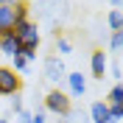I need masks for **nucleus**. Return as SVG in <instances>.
<instances>
[{
  "mask_svg": "<svg viewBox=\"0 0 123 123\" xmlns=\"http://www.w3.org/2000/svg\"><path fill=\"white\" fill-rule=\"evenodd\" d=\"M14 37L20 42V50H39L42 45V34H39V25L34 20H25L14 28Z\"/></svg>",
  "mask_w": 123,
  "mask_h": 123,
  "instance_id": "obj_1",
  "label": "nucleus"
},
{
  "mask_svg": "<svg viewBox=\"0 0 123 123\" xmlns=\"http://www.w3.org/2000/svg\"><path fill=\"white\" fill-rule=\"evenodd\" d=\"M70 14V0H42V8H39V17L45 20L50 28L59 31V23Z\"/></svg>",
  "mask_w": 123,
  "mask_h": 123,
  "instance_id": "obj_2",
  "label": "nucleus"
},
{
  "mask_svg": "<svg viewBox=\"0 0 123 123\" xmlns=\"http://www.w3.org/2000/svg\"><path fill=\"white\" fill-rule=\"evenodd\" d=\"M73 109V101H70L67 92H62V90H50L45 95V106H42V112H50V115L56 117H64Z\"/></svg>",
  "mask_w": 123,
  "mask_h": 123,
  "instance_id": "obj_3",
  "label": "nucleus"
},
{
  "mask_svg": "<svg viewBox=\"0 0 123 123\" xmlns=\"http://www.w3.org/2000/svg\"><path fill=\"white\" fill-rule=\"evenodd\" d=\"M42 70H45V78L50 81V84H62V81H64V76H67V67H64L62 56H48Z\"/></svg>",
  "mask_w": 123,
  "mask_h": 123,
  "instance_id": "obj_4",
  "label": "nucleus"
},
{
  "mask_svg": "<svg viewBox=\"0 0 123 123\" xmlns=\"http://www.w3.org/2000/svg\"><path fill=\"white\" fill-rule=\"evenodd\" d=\"M20 87H23V81H20V76H17L14 70L11 67H0V98L3 95H17Z\"/></svg>",
  "mask_w": 123,
  "mask_h": 123,
  "instance_id": "obj_5",
  "label": "nucleus"
},
{
  "mask_svg": "<svg viewBox=\"0 0 123 123\" xmlns=\"http://www.w3.org/2000/svg\"><path fill=\"white\" fill-rule=\"evenodd\" d=\"M64 81H67V90H70V92H67L70 101H73V98H84V92H87V76H81V70L67 73Z\"/></svg>",
  "mask_w": 123,
  "mask_h": 123,
  "instance_id": "obj_6",
  "label": "nucleus"
},
{
  "mask_svg": "<svg viewBox=\"0 0 123 123\" xmlns=\"http://www.w3.org/2000/svg\"><path fill=\"white\" fill-rule=\"evenodd\" d=\"M90 70H92V76H95V78H104V76H106L109 59H106L104 50H92V56H90Z\"/></svg>",
  "mask_w": 123,
  "mask_h": 123,
  "instance_id": "obj_7",
  "label": "nucleus"
},
{
  "mask_svg": "<svg viewBox=\"0 0 123 123\" xmlns=\"http://www.w3.org/2000/svg\"><path fill=\"white\" fill-rule=\"evenodd\" d=\"M87 117H90V123H112V117H109V104L106 101H95L90 106V112H87Z\"/></svg>",
  "mask_w": 123,
  "mask_h": 123,
  "instance_id": "obj_8",
  "label": "nucleus"
},
{
  "mask_svg": "<svg viewBox=\"0 0 123 123\" xmlns=\"http://www.w3.org/2000/svg\"><path fill=\"white\" fill-rule=\"evenodd\" d=\"M0 53L8 56V59H14V56L20 53V42H17L14 31H8V34H3V37H0Z\"/></svg>",
  "mask_w": 123,
  "mask_h": 123,
  "instance_id": "obj_9",
  "label": "nucleus"
},
{
  "mask_svg": "<svg viewBox=\"0 0 123 123\" xmlns=\"http://www.w3.org/2000/svg\"><path fill=\"white\" fill-rule=\"evenodd\" d=\"M17 20H14V6H0V34L14 31Z\"/></svg>",
  "mask_w": 123,
  "mask_h": 123,
  "instance_id": "obj_10",
  "label": "nucleus"
},
{
  "mask_svg": "<svg viewBox=\"0 0 123 123\" xmlns=\"http://www.w3.org/2000/svg\"><path fill=\"white\" fill-rule=\"evenodd\" d=\"M28 11H31V6L25 3V0L14 3V20H17V25H20V23H25V20H31V17H28ZM17 25H14V28H17Z\"/></svg>",
  "mask_w": 123,
  "mask_h": 123,
  "instance_id": "obj_11",
  "label": "nucleus"
},
{
  "mask_svg": "<svg viewBox=\"0 0 123 123\" xmlns=\"http://www.w3.org/2000/svg\"><path fill=\"white\" fill-rule=\"evenodd\" d=\"M59 123H90V117L84 112H78V109H70L64 117H59Z\"/></svg>",
  "mask_w": 123,
  "mask_h": 123,
  "instance_id": "obj_12",
  "label": "nucleus"
},
{
  "mask_svg": "<svg viewBox=\"0 0 123 123\" xmlns=\"http://www.w3.org/2000/svg\"><path fill=\"white\" fill-rule=\"evenodd\" d=\"M106 23H109V28L112 31H123V17H120V8H112L106 14Z\"/></svg>",
  "mask_w": 123,
  "mask_h": 123,
  "instance_id": "obj_13",
  "label": "nucleus"
},
{
  "mask_svg": "<svg viewBox=\"0 0 123 123\" xmlns=\"http://www.w3.org/2000/svg\"><path fill=\"white\" fill-rule=\"evenodd\" d=\"M106 104H109V106H120V104H123V90H120V84H115L112 90H109Z\"/></svg>",
  "mask_w": 123,
  "mask_h": 123,
  "instance_id": "obj_14",
  "label": "nucleus"
},
{
  "mask_svg": "<svg viewBox=\"0 0 123 123\" xmlns=\"http://www.w3.org/2000/svg\"><path fill=\"white\" fill-rule=\"evenodd\" d=\"M120 48H123V31H112L109 34V50L112 53H120Z\"/></svg>",
  "mask_w": 123,
  "mask_h": 123,
  "instance_id": "obj_15",
  "label": "nucleus"
},
{
  "mask_svg": "<svg viewBox=\"0 0 123 123\" xmlns=\"http://www.w3.org/2000/svg\"><path fill=\"white\" fill-rule=\"evenodd\" d=\"M6 120H8V123H28V120H31V112L23 106L20 112H11V115H6Z\"/></svg>",
  "mask_w": 123,
  "mask_h": 123,
  "instance_id": "obj_16",
  "label": "nucleus"
},
{
  "mask_svg": "<svg viewBox=\"0 0 123 123\" xmlns=\"http://www.w3.org/2000/svg\"><path fill=\"white\" fill-rule=\"evenodd\" d=\"M11 70H14V73H25V70H28V62H25L23 53H17L14 59H11Z\"/></svg>",
  "mask_w": 123,
  "mask_h": 123,
  "instance_id": "obj_17",
  "label": "nucleus"
},
{
  "mask_svg": "<svg viewBox=\"0 0 123 123\" xmlns=\"http://www.w3.org/2000/svg\"><path fill=\"white\" fill-rule=\"evenodd\" d=\"M56 53H73V42L64 37H56Z\"/></svg>",
  "mask_w": 123,
  "mask_h": 123,
  "instance_id": "obj_18",
  "label": "nucleus"
},
{
  "mask_svg": "<svg viewBox=\"0 0 123 123\" xmlns=\"http://www.w3.org/2000/svg\"><path fill=\"white\" fill-rule=\"evenodd\" d=\"M20 109H23V98H20V92H17V95H11V101H8V115H11V112H20Z\"/></svg>",
  "mask_w": 123,
  "mask_h": 123,
  "instance_id": "obj_19",
  "label": "nucleus"
},
{
  "mask_svg": "<svg viewBox=\"0 0 123 123\" xmlns=\"http://www.w3.org/2000/svg\"><path fill=\"white\" fill-rule=\"evenodd\" d=\"M109 73H112V78L117 81V78H120V73H123V70H120V62H112V67H109Z\"/></svg>",
  "mask_w": 123,
  "mask_h": 123,
  "instance_id": "obj_20",
  "label": "nucleus"
},
{
  "mask_svg": "<svg viewBox=\"0 0 123 123\" xmlns=\"http://www.w3.org/2000/svg\"><path fill=\"white\" fill-rule=\"evenodd\" d=\"M28 123H45V112L39 109V112H31V120Z\"/></svg>",
  "mask_w": 123,
  "mask_h": 123,
  "instance_id": "obj_21",
  "label": "nucleus"
},
{
  "mask_svg": "<svg viewBox=\"0 0 123 123\" xmlns=\"http://www.w3.org/2000/svg\"><path fill=\"white\" fill-rule=\"evenodd\" d=\"M14 3H20V0H0V6H14Z\"/></svg>",
  "mask_w": 123,
  "mask_h": 123,
  "instance_id": "obj_22",
  "label": "nucleus"
},
{
  "mask_svg": "<svg viewBox=\"0 0 123 123\" xmlns=\"http://www.w3.org/2000/svg\"><path fill=\"white\" fill-rule=\"evenodd\" d=\"M112 6H115V8H117V6H120V0H112Z\"/></svg>",
  "mask_w": 123,
  "mask_h": 123,
  "instance_id": "obj_23",
  "label": "nucleus"
},
{
  "mask_svg": "<svg viewBox=\"0 0 123 123\" xmlns=\"http://www.w3.org/2000/svg\"><path fill=\"white\" fill-rule=\"evenodd\" d=\"M0 123H8V120H6V115H0Z\"/></svg>",
  "mask_w": 123,
  "mask_h": 123,
  "instance_id": "obj_24",
  "label": "nucleus"
}]
</instances>
